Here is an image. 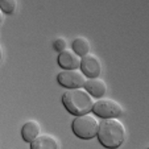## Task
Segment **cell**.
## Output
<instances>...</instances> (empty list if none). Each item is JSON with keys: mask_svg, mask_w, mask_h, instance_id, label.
Returning a JSON list of instances; mask_svg holds the SVG:
<instances>
[{"mask_svg": "<svg viewBox=\"0 0 149 149\" xmlns=\"http://www.w3.org/2000/svg\"><path fill=\"white\" fill-rule=\"evenodd\" d=\"M90 49H91V45L87 38H84V37H77V38H74L73 50L75 52L78 56L83 57V56H86V54H88L90 53Z\"/></svg>", "mask_w": 149, "mask_h": 149, "instance_id": "11", "label": "cell"}, {"mask_svg": "<svg viewBox=\"0 0 149 149\" xmlns=\"http://www.w3.org/2000/svg\"><path fill=\"white\" fill-rule=\"evenodd\" d=\"M79 68L87 78H96L102 73V63L99 58L90 53L81 57V66Z\"/></svg>", "mask_w": 149, "mask_h": 149, "instance_id": "6", "label": "cell"}, {"mask_svg": "<svg viewBox=\"0 0 149 149\" xmlns=\"http://www.w3.org/2000/svg\"><path fill=\"white\" fill-rule=\"evenodd\" d=\"M40 131H41V127H40L38 121L36 120H29L21 128V136H23L24 141L31 144L37 136L40 135Z\"/></svg>", "mask_w": 149, "mask_h": 149, "instance_id": "10", "label": "cell"}, {"mask_svg": "<svg viewBox=\"0 0 149 149\" xmlns=\"http://www.w3.org/2000/svg\"><path fill=\"white\" fill-rule=\"evenodd\" d=\"M17 7V0H0V9L3 13H13Z\"/></svg>", "mask_w": 149, "mask_h": 149, "instance_id": "12", "label": "cell"}, {"mask_svg": "<svg viewBox=\"0 0 149 149\" xmlns=\"http://www.w3.org/2000/svg\"><path fill=\"white\" fill-rule=\"evenodd\" d=\"M62 103L65 108L74 116L90 113L93 111L94 99L83 88H69L62 95Z\"/></svg>", "mask_w": 149, "mask_h": 149, "instance_id": "2", "label": "cell"}, {"mask_svg": "<svg viewBox=\"0 0 149 149\" xmlns=\"http://www.w3.org/2000/svg\"><path fill=\"white\" fill-rule=\"evenodd\" d=\"M3 58V49H1V45H0V61Z\"/></svg>", "mask_w": 149, "mask_h": 149, "instance_id": "15", "label": "cell"}, {"mask_svg": "<svg viewBox=\"0 0 149 149\" xmlns=\"http://www.w3.org/2000/svg\"><path fill=\"white\" fill-rule=\"evenodd\" d=\"M83 87L86 88V91L91 96H95V98H102V96H104L106 93H107L106 82L103 79H100L99 77H96V78H88L87 81L84 82Z\"/></svg>", "mask_w": 149, "mask_h": 149, "instance_id": "8", "label": "cell"}, {"mask_svg": "<svg viewBox=\"0 0 149 149\" xmlns=\"http://www.w3.org/2000/svg\"><path fill=\"white\" fill-rule=\"evenodd\" d=\"M98 118L107 119V118H119L123 113V107L113 99H99L94 102L93 111Z\"/></svg>", "mask_w": 149, "mask_h": 149, "instance_id": "4", "label": "cell"}, {"mask_svg": "<svg viewBox=\"0 0 149 149\" xmlns=\"http://www.w3.org/2000/svg\"><path fill=\"white\" fill-rule=\"evenodd\" d=\"M57 81L61 86L68 88H81L84 86L86 75L78 69H71V70H62L57 75Z\"/></svg>", "mask_w": 149, "mask_h": 149, "instance_id": "5", "label": "cell"}, {"mask_svg": "<svg viewBox=\"0 0 149 149\" xmlns=\"http://www.w3.org/2000/svg\"><path fill=\"white\" fill-rule=\"evenodd\" d=\"M32 149H58L59 144L53 136L50 135H38L33 141L31 143Z\"/></svg>", "mask_w": 149, "mask_h": 149, "instance_id": "9", "label": "cell"}, {"mask_svg": "<svg viewBox=\"0 0 149 149\" xmlns=\"http://www.w3.org/2000/svg\"><path fill=\"white\" fill-rule=\"evenodd\" d=\"M71 128L77 137L83 139V140H90V139L95 137L98 133L99 121L90 113H84V115H79L74 119Z\"/></svg>", "mask_w": 149, "mask_h": 149, "instance_id": "3", "label": "cell"}, {"mask_svg": "<svg viewBox=\"0 0 149 149\" xmlns=\"http://www.w3.org/2000/svg\"><path fill=\"white\" fill-rule=\"evenodd\" d=\"M3 23V11L0 9V24Z\"/></svg>", "mask_w": 149, "mask_h": 149, "instance_id": "14", "label": "cell"}, {"mask_svg": "<svg viewBox=\"0 0 149 149\" xmlns=\"http://www.w3.org/2000/svg\"><path fill=\"white\" fill-rule=\"evenodd\" d=\"M57 61L63 70L79 69V66H81V56H78L74 50H68V49L59 52Z\"/></svg>", "mask_w": 149, "mask_h": 149, "instance_id": "7", "label": "cell"}, {"mask_svg": "<svg viewBox=\"0 0 149 149\" xmlns=\"http://www.w3.org/2000/svg\"><path fill=\"white\" fill-rule=\"evenodd\" d=\"M54 49L58 52H62L66 49V40L65 38H57L54 41Z\"/></svg>", "mask_w": 149, "mask_h": 149, "instance_id": "13", "label": "cell"}, {"mask_svg": "<svg viewBox=\"0 0 149 149\" xmlns=\"http://www.w3.org/2000/svg\"><path fill=\"white\" fill-rule=\"evenodd\" d=\"M96 136L106 148H119L125 140V128L118 118H107L99 123Z\"/></svg>", "mask_w": 149, "mask_h": 149, "instance_id": "1", "label": "cell"}]
</instances>
